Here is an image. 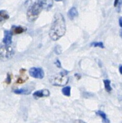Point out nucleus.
<instances>
[{"instance_id":"1a4fd4ad","label":"nucleus","mask_w":122,"mask_h":123,"mask_svg":"<svg viewBox=\"0 0 122 123\" xmlns=\"http://www.w3.org/2000/svg\"><path fill=\"white\" fill-rule=\"evenodd\" d=\"M67 15L71 20H73L75 18L78 16V12L75 7H72L67 12Z\"/></svg>"},{"instance_id":"f8f14e48","label":"nucleus","mask_w":122,"mask_h":123,"mask_svg":"<svg viewBox=\"0 0 122 123\" xmlns=\"http://www.w3.org/2000/svg\"><path fill=\"white\" fill-rule=\"evenodd\" d=\"M9 15L7 11L0 10V23L5 20H7L9 19Z\"/></svg>"},{"instance_id":"dca6fc26","label":"nucleus","mask_w":122,"mask_h":123,"mask_svg":"<svg viewBox=\"0 0 122 123\" xmlns=\"http://www.w3.org/2000/svg\"><path fill=\"white\" fill-rule=\"evenodd\" d=\"M54 52L57 55H60L61 53V48L60 46H56V47L54 49Z\"/></svg>"},{"instance_id":"39448f33","label":"nucleus","mask_w":122,"mask_h":123,"mask_svg":"<svg viewBox=\"0 0 122 123\" xmlns=\"http://www.w3.org/2000/svg\"><path fill=\"white\" fill-rule=\"evenodd\" d=\"M29 73L31 77L36 79H42L45 76V73L43 69L39 67H32L29 70Z\"/></svg>"},{"instance_id":"5701e85b","label":"nucleus","mask_w":122,"mask_h":123,"mask_svg":"<svg viewBox=\"0 0 122 123\" xmlns=\"http://www.w3.org/2000/svg\"><path fill=\"white\" fill-rule=\"evenodd\" d=\"M55 1H57V2H59V1H61L62 0H55Z\"/></svg>"},{"instance_id":"7ed1b4c3","label":"nucleus","mask_w":122,"mask_h":123,"mask_svg":"<svg viewBox=\"0 0 122 123\" xmlns=\"http://www.w3.org/2000/svg\"><path fill=\"white\" fill-rule=\"evenodd\" d=\"M67 74L68 72L64 70L58 74L53 76L50 79L51 84L54 86H64L69 82V78L67 76Z\"/></svg>"},{"instance_id":"20e7f679","label":"nucleus","mask_w":122,"mask_h":123,"mask_svg":"<svg viewBox=\"0 0 122 123\" xmlns=\"http://www.w3.org/2000/svg\"><path fill=\"white\" fill-rule=\"evenodd\" d=\"M14 50L9 45H6L0 48V59L4 61H7L13 57Z\"/></svg>"},{"instance_id":"6e6552de","label":"nucleus","mask_w":122,"mask_h":123,"mask_svg":"<svg viewBox=\"0 0 122 123\" xmlns=\"http://www.w3.org/2000/svg\"><path fill=\"white\" fill-rule=\"evenodd\" d=\"M26 31V28L22 26H12L11 32L13 34H19Z\"/></svg>"},{"instance_id":"6ab92c4d","label":"nucleus","mask_w":122,"mask_h":123,"mask_svg":"<svg viewBox=\"0 0 122 123\" xmlns=\"http://www.w3.org/2000/svg\"><path fill=\"white\" fill-rule=\"evenodd\" d=\"M55 65H56L58 67H59V68H60V67H61V62H60V61H59L58 60H57L56 61V62H55Z\"/></svg>"},{"instance_id":"ddd939ff","label":"nucleus","mask_w":122,"mask_h":123,"mask_svg":"<svg viewBox=\"0 0 122 123\" xmlns=\"http://www.w3.org/2000/svg\"><path fill=\"white\" fill-rule=\"evenodd\" d=\"M103 84H104L105 88L106 91L108 92H110L112 91V87L111 86V81L109 79H105L103 80Z\"/></svg>"},{"instance_id":"f03ea898","label":"nucleus","mask_w":122,"mask_h":123,"mask_svg":"<svg viewBox=\"0 0 122 123\" xmlns=\"http://www.w3.org/2000/svg\"><path fill=\"white\" fill-rule=\"evenodd\" d=\"M53 6V0H37L28 9L26 17L30 22L36 21L43 10H49Z\"/></svg>"},{"instance_id":"4be33fe9","label":"nucleus","mask_w":122,"mask_h":123,"mask_svg":"<svg viewBox=\"0 0 122 123\" xmlns=\"http://www.w3.org/2000/svg\"><path fill=\"white\" fill-rule=\"evenodd\" d=\"M119 72H120V74H122V65H120L119 66Z\"/></svg>"},{"instance_id":"0eeeda50","label":"nucleus","mask_w":122,"mask_h":123,"mask_svg":"<svg viewBox=\"0 0 122 123\" xmlns=\"http://www.w3.org/2000/svg\"><path fill=\"white\" fill-rule=\"evenodd\" d=\"M13 34L10 31H4V37L3 38V43L6 45H10L12 42Z\"/></svg>"},{"instance_id":"aec40b11","label":"nucleus","mask_w":122,"mask_h":123,"mask_svg":"<svg viewBox=\"0 0 122 123\" xmlns=\"http://www.w3.org/2000/svg\"><path fill=\"white\" fill-rule=\"evenodd\" d=\"M121 1H120V0H115V1H114V7H117L118 5V4H119V2Z\"/></svg>"},{"instance_id":"9d476101","label":"nucleus","mask_w":122,"mask_h":123,"mask_svg":"<svg viewBox=\"0 0 122 123\" xmlns=\"http://www.w3.org/2000/svg\"><path fill=\"white\" fill-rule=\"evenodd\" d=\"M31 90L29 88H20V89H17V90H13V92L16 94H25V95H28L29 94L31 93Z\"/></svg>"},{"instance_id":"a211bd4d","label":"nucleus","mask_w":122,"mask_h":123,"mask_svg":"<svg viewBox=\"0 0 122 123\" xmlns=\"http://www.w3.org/2000/svg\"><path fill=\"white\" fill-rule=\"evenodd\" d=\"M24 82H25V80H24V79H22V78H20L17 80L16 82L18 83V84H22V83H24Z\"/></svg>"},{"instance_id":"2eb2a0df","label":"nucleus","mask_w":122,"mask_h":123,"mask_svg":"<svg viewBox=\"0 0 122 123\" xmlns=\"http://www.w3.org/2000/svg\"><path fill=\"white\" fill-rule=\"evenodd\" d=\"M91 46L93 47H99L101 48H104V46L102 42H93L92 43H91Z\"/></svg>"},{"instance_id":"f3484780","label":"nucleus","mask_w":122,"mask_h":123,"mask_svg":"<svg viewBox=\"0 0 122 123\" xmlns=\"http://www.w3.org/2000/svg\"><path fill=\"white\" fill-rule=\"evenodd\" d=\"M12 81V78H11V75L10 74V73H7V78L6 79V82L7 84H10Z\"/></svg>"},{"instance_id":"4468645a","label":"nucleus","mask_w":122,"mask_h":123,"mask_svg":"<svg viewBox=\"0 0 122 123\" xmlns=\"http://www.w3.org/2000/svg\"><path fill=\"white\" fill-rule=\"evenodd\" d=\"M71 88L70 86H66L62 89V92L64 96L69 97L71 96Z\"/></svg>"},{"instance_id":"412c9836","label":"nucleus","mask_w":122,"mask_h":123,"mask_svg":"<svg viewBox=\"0 0 122 123\" xmlns=\"http://www.w3.org/2000/svg\"><path fill=\"white\" fill-rule=\"evenodd\" d=\"M119 25H120V27H122V17H120L119 18Z\"/></svg>"},{"instance_id":"f257e3e1","label":"nucleus","mask_w":122,"mask_h":123,"mask_svg":"<svg viewBox=\"0 0 122 123\" xmlns=\"http://www.w3.org/2000/svg\"><path fill=\"white\" fill-rule=\"evenodd\" d=\"M66 31V22L61 13H56L54 16L53 21L49 32L50 38L57 41L65 34Z\"/></svg>"},{"instance_id":"9b49d317","label":"nucleus","mask_w":122,"mask_h":123,"mask_svg":"<svg viewBox=\"0 0 122 123\" xmlns=\"http://www.w3.org/2000/svg\"><path fill=\"white\" fill-rule=\"evenodd\" d=\"M96 115L99 116L100 117H101L102 118V121H103V123H109V121L108 120V119L107 118V116L106 115L105 113L104 112L102 111H98L97 112H96Z\"/></svg>"},{"instance_id":"423d86ee","label":"nucleus","mask_w":122,"mask_h":123,"mask_svg":"<svg viewBox=\"0 0 122 123\" xmlns=\"http://www.w3.org/2000/svg\"><path fill=\"white\" fill-rule=\"evenodd\" d=\"M50 95V92L47 89H44V90H41L39 91H37L33 93V97L36 99H38L42 97H48Z\"/></svg>"}]
</instances>
